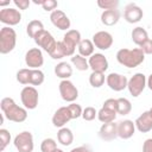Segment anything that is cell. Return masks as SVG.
<instances>
[{
	"label": "cell",
	"mask_w": 152,
	"mask_h": 152,
	"mask_svg": "<svg viewBox=\"0 0 152 152\" xmlns=\"http://www.w3.org/2000/svg\"><path fill=\"white\" fill-rule=\"evenodd\" d=\"M44 72L39 69H31L30 71V84L32 86H40L44 82Z\"/></svg>",
	"instance_id": "4dcf8cb0"
},
{
	"label": "cell",
	"mask_w": 152,
	"mask_h": 152,
	"mask_svg": "<svg viewBox=\"0 0 152 152\" xmlns=\"http://www.w3.org/2000/svg\"><path fill=\"white\" fill-rule=\"evenodd\" d=\"M44 1L45 0H33V4H36V5H43Z\"/></svg>",
	"instance_id": "bcb514c9"
},
{
	"label": "cell",
	"mask_w": 152,
	"mask_h": 152,
	"mask_svg": "<svg viewBox=\"0 0 152 152\" xmlns=\"http://www.w3.org/2000/svg\"><path fill=\"white\" fill-rule=\"evenodd\" d=\"M135 132V124L132 120H122L118 124V137L126 140L133 137Z\"/></svg>",
	"instance_id": "ffe728a7"
},
{
	"label": "cell",
	"mask_w": 152,
	"mask_h": 152,
	"mask_svg": "<svg viewBox=\"0 0 152 152\" xmlns=\"http://www.w3.org/2000/svg\"><path fill=\"white\" fill-rule=\"evenodd\" d=\"M30 71H31V69H28V68L18 70L17 71V81L24 86L30 84Z\"/></svg>",
	"instance_id": "836d02e7"
},
{
	"label": "cell",
	"mask_w": 152,
	"mask_h": 152,
	"mask_svg": "<svg viewBox=\"0 0 152 152\" xmlns=\"http://www.w3.org/2000/svg\"><path fill=\"white\" fill-rule=\"evenodd\" d=\"M70 152H93V150H91V147L88 146V145H82V146L74 147Z\"/></svg>",
	"instance_id": "ee69618b"
},
{
	"label": "cell",
	"mask_w": 152,
	"mask_h": 152,
	"mask_svg": "<svg viewBox=\"0 0 152 152\" xmlns=\"http://www.w3.org/2000/svg\"><path fill=\"white\" fill-rule=\"evenodd\" d=\"M70 120H72V116H71V113H70L68 106L59 107L52 115V124L55 127H58V128L64 127V125L66 122H69Z\"/></svg>",
	"instance_id": "e0dca14e"
},
{
	"label": "cell",
	"mask_w": 152,
	"mask_h": 152,
	"mask_svg": "<svg viewBox=\"0 0 152 152\" xmlns=\"http://www.w3.org/2000/svg\"><path fill=\"white\" fill-rule=\"evenodd\" d=\"M97 6L104 11L107 10H118L119 1L118 0H99Z\"/></svg>",
	"instance_id": "d590c367"
},
{
	"label": "cell",
	"mask_w": 152,
	"mask_h": 152,
	"mask_svg": "<svg viewBox=\"0 0 152 152\" xmlns=\"http://www.w3.org/2000/svg\"><path fill=\"white\" fill-rule=\"evenodd\" d=\"M49 55H50V57H51L52 59H61V58H63V57L66 56V55H65V49H64V45H63L62 40L56 43V45H55L53 49L49 52Z\"/></svg>",
	"instance_id": "1f68e13d"
},
{
	"label": "cell",
	"mask_w": 152,
	"mask_h": 152,
	"mask_svg": "<svg viewBox=\"0 0 152 152\" xmlns=\"http://www.w3.org/2000/svg\"><path fill=\"white\" fill-rule=\"evenodd\" d=\"M147 87H148V89L152 91V74L147 77Z\"/></svg>",
	"instance_id": "f6af8a7d"
},
{
	"label": "cell",
	"mask_w": 152,
	"mask_h": 152,
	"mask_svg": "<svg viewBox=\"0 0 152 152\" xmlns=\"http://www.w3.org/2000/svg\"><path fill=\"white\" fill-rule=\"evenodd\" d=\"M13 144L18 152H32L34 144H33V135L28 131L20 132L15 135Z\"/></svg>",
	"instance_id": "8992f818"
},
{
	"label": "cell",
	"mask_w": 152,
	"mask_h": 152,
	"mask_svg": "<svg viewBox=\"0 0 152 152\" xmlns=\"http://www.w3.org/2000/svg\"><path fill=\"white\" fill-rule=\"evenodd\" d=\"M95 116H97V112L94 107H86L82 112V118L86 121H91L95 119Z\"/></svg>",
	"instance_id": "8d00e7d4"
},
{
	"label": "cell",
	"mask_w": 152,
	"mask_h": 152,
	"mask_svg": "<svg viewBox=\"0 0 152 152\" xmlns=\"http://www.w3.org/2000/svg\"><path fill=\"white\" fill-rule=\"evenodd\" d=\"M17 44V32L11 26H4L0 30V52L6 55L11 52Z\"/></svg>",
	"instance_id": "3957f363"
},
{
	"label": "cell",
	"mask_w": 152,
	"mask_h": 152,
	"mask_svg": "<svg viewBox=\"0 0 152 152\" xmlns=\"http://www.w3.org/2000/svg\"><path fill=\"white\" fill-rule=\"evenodd\" d=\"M78 49V55H81L82 57H90L94 55V43L90 39H82L77 46Z\"/></svg>",
	"instance_id": "cb8c5ba5"
},
{
	"label": "cell",
	"mask_w": 152,
	"mask_h": 152,
	"mask_svg": "<svg viewBox=\"0 0 152 152\" xmlns=\"http://www.w3.org/2000/svg\"><path fill=\"white\" fill-rule=\"evenodd\" d=\"M55 75L62 80H68L72 75V68L68 62H59L55 65Z\"/></svg>",
	"instance_id": "7402d4cb"
},
{
	"label": "cell",
	"mask_w": 152,
	"mask_h": 152,
	"mask_svg": "<svg viewBox=\"0 0 152 152\" xmlns=\"http://www.w3.org/2000/svg\"><path fill=\"white\" fill-rule=\"evenodd\" d=\"M0 21L8 26L18 25L21 21V13L17 8H11V7L2 8L0 11Z\"/></svg>",
	"instance_id": "8fae6325"
},
{
	"label": "cell",
	"mask_w": 152,
	"mask_h": 152,
	"mask_svg": "<svg viewBox=\"0 0 152 152\" xmlns=\"http://www.w3.org/2000/svg\"><path fill=\"white\" fill-rule=\"evenodd\" d=\"M71 63L74 64V66L80 70V71H86L89 69V63L88 61L86 59V57H82L81 55H74L71 57Z\"/></svg>",
	"instance_id": "f1b7e54d"
},
{
	"label": "cell",
	"mask_w": 152,
	"mask_h": 152,
	"mask_svg": "<svg viewBox=\"0 0 152 152\" xmlns=\"http://www.w3.org/2000/svg\"><path fill=\"white\" fill-rule=\"evenodd\" d=\"M116 99H107L104 102H103V106L104 108H108V109H112V110H115L116 112Z\"/></svg>",
	"instance_id": "60d3db41"
},
{
	"label": "cell",
	"mask_w": 152,
	"mask_h": 152,
	"mask_svg": "<svg viewBox=\"0 0 152 152\" xmlns=\"http://www.w3.org/2000/svg\"><path fill=\"white\" fill-rule=\"evenodd\" d=\"M150 110H151V112H152V108H151V109H150Z\"/></svg>",
	"instance_id": "681fc988"
},
{
	"label": "cell",
	"mask_w": 152,
	"mask_h": 152,
	"mask_svg": "<svg viewBox=\"0 0 152 152\" xmlns=\"http://www.w3.org/2000/svg\"><path fill=\"white\" fill-rule=\"evenodd\" d=\"M139 48L141 49V51H142L145 55H152V40H151L150 38H148L146 42H144Z\"/></svg>",
	"instance_id": "ab89813d"
},
{
	"label": "cell",
	"mask_w": 152,
	"mask_h": 152,
	"mask_svg": "<svg viewBox=\"0 0 152 152\" xmlns=\"http://www.w3.org/2000/svg\"><path fill=\"white\" fill-rule=\"evenodd\" d=\"M50 20H51V23L55 27H57L58 30H62V31L68 30L71 25L69 17L61 10H55L53 12H51Z\"/></svg>",
	"instance_id": "4fadbf2b"
},
{
	"label": "cell",
	"mask_w": 152,
	"mask_h": 152,
	"mask_svg": "<svg viewBox=\"0 0 152 152\" xmlns=\"http://www.w3.org/2000/svg\"><path fill=\"white\" fill-rule=\"evenodd\" d=\"M147 86V78L142 72H137L134 74L129 80H128V91L133 97H138Z\"/></svg>",
	"instance_id": "52a82bcc"
},
{
	"label": "cell",
	"mask_w": 152,
	"mask_h": 152,
	"mask_svg": "<svg viewBox=\"0 0 152 152\" xmlns=\"http://www.w3.org/2000/svg\"><path fill=\"white\" fill-rule=\"evenodd\" d=\"M0 108L2 114L8 121L12 122H24L27 119V110L25 107L18 106L12 97H4L0 102Z\"/></svg>",
	"instance_id": "6da1fadb"
},
{
	"label": "cell",
	"mask_w": 152,
	"mask_h": 152,
	"mask_svg": "<svg viewBox=\"0 0 152 152\" xmlns=\"http://www.w3.org/2000/svg\"><path fill=\"white\" fill-rule=\"evenodd\" d=\"M57 6H58V4H57V1H55V0H45L44 4L42 5L43 10L49 11V12H53V11L57 8Z\"/></svg>",
	"instance_id": "f35d334b"
},
{
	"label": "cell",
	"mask_w": 152,
	"mask_h": 152,
	"mask_svg": "<svg viewBox=\"0 0 152 152\" xmlns=\"http://www.w3.org/2000/svg\"><path fill=\"white\" fill-rule=\"evenodd\" d=\"M116 112L115 110H112V109H108V108H104L102 107L99 112H97V119L102 122V124H107V122H113L116 118Z\"/></svg>",
	"instance_id": "4316f807"
},
{
	"label": "cell",
	"mask_w": 152,
	"mask_h": 152,
	"mask_svg": "<svg viewBox=\"0 0 152 152\" xmlns=\"http://www.w3.org/2000/svg\"><path fill=\"white\" fill-rule=\"evenodd\" d=\"M43 30H45V28H44V25H43V23H42L40 20H38V19L31 20V21L27 24V26H26V33L28 34L30 38H34V37H36L39 32H42Z\"/></svg>",
	"instance_id": "484cf974"
},
{
	"label": "cell",
	"mask_w": 152,
	"mask_h": 152,
	"mask_svg": "<svg viewBox=\"0 0 152 152\" xmlns=\"http://www.w3.org/2000/svg\"><path fill=\"white\" fill-rule=\"evenodd\" d=\"M68 108H69V110H70V113H71L72 119H77V118L82 116V112H83V109H82V107H81L80 104L72 102V103H70V104L68 106Z\"/></svg>",
	"instance_id": "74e56055"
},
{
	"label": "cell",
	"mask_w": 152,
	"mask_h": 152,
	"mask_svg": "<svg viewBox=\"0 0 152 152\" xmlns=\"http://www.w3.org/2000/svg\"><path fill=\"white\" fill-rule=\"evenodd\" d=\"M99 135L102 140H106V141L114 140L115 138H118V124H115L114 121L102 124L99 131Z\"/></svg>",
	"instance_id": "d6986e66"
},
{
	"label": "cell",
	"mask_w": 152,
	"mask_h": 152,
	"mask_svg": "<svg viewBox=\"0 0 152 152\" xmlns=\"http://www.w3.org/2000/svg\"><path fill=\"white\" fill-rule=\"evenodd\" d=\"M142 152H152V138H148L142 144Z\"/></svg>",
	"instance_id": "7bdbcfd3"
},
{
	"label": "cell",
	"mask_w": 152,
	"mask_h": 152,
	"mask_svg": "<svg viewBox=\"0 0 152 152\" xmlns=\"http://www.w3.org/2000/svg\"><path fill=\"white\" fill-rule=\"evenodd\" d=\"M13 4L19 8V10H27L31 1L30 0H14Z\"/></svg>",
	"instance_id": "b9f144b4"
},
{
	"label": "cell",
	"mask_w": 152,
	"mask_h": 152,
	"mask_svg": "<svg viewBox=\"0 0 152 152\" xmlns=\"http://www.w3.org/2000/svg\"><path fill=\"white\" fill-rule=\"evenodd\" d=\"M33 40H34V43L39 46V48H42L44 51H46L48 53L53 49V46L56 45V40H55V38H53V36L49 32V31H46V30H43L42 32H39L34 38H33Z\"/></svg>",
	"instance_id": "7c38bea8"
},
{
	"label": "cell",
	"mask_w": 152,
	"mask_h": 152,
	"mask_svg": "<svg viewBox=\"0 0 152 152\" xmlns=\"http://www.w3.org/2000/svg\"><path fill=\"white\" fill-rule=\"evenodd\" d=\"M57 140L59 144H62L63 146H69L72 144L74 141V134L71 132L70 128L68 127H62L59 128V131L57 132Z\"/></svg>",
	"instance_id": "603a6c76"
},
{
	"label": "cell",
	"mask_w": 152,
	"mask_h": 152,
	"mask_svg": "<svg viewBox=\"0 0 152 152\" xmlns=\"http://www.w3.org/2000/svg\"><path fill=\"white\" fill-rule=\"evenodd\" d=\"M142 10L135 5V4H128L126 7H125V11H124V18L127 23L129 24H135V23H139L141 19H142Z\"/></svg>",
	"instance_id": "9a60e30c"
},
{
	"label": "cell",
	"mask_w": 152,
	"mask_h": 152,
	"mask_svg": "<svg viewBox=\"0 0 152 152\" xmlns=\"http://www.w3.org/2000/svg\"><path fill=\"white\" fill-rule=\"evenodd\" d=\"M135 128L141 133H147L152 129V112L148 109L138 116L134 121Z\"/></svg>",
	"instance_id": "ac0fdd59"
},
{
	"label": "cell",
	"mask_w": 152,
	"mask_h": 152,
	"mask_svg": "<svg viewBox=\"0 0 152 152\" xmlns=\"http://www.w3.org/2000/svg\"><path fill=\"white\" fill-rule=\"evenodd\" d=\"M106 83L107 86L114 90V91H121L125 88H127L128 80L126 76L118 74V72H110L109 75L106 76Z\"/></svg>",
	"instance_id": "30bf717a"
},
{
	"label": "cell",
	"mask_w": 152,
	"mask_h": 152,
	"mask_svg": "<svg viewBox=\"0 0 152 152\" xmlns=\"http://www.w3.org/2000/svg\"><path fill=\"white\" fill-rule=\"evenodd\" d=\"M25 63L28 69H39L44 64L43 52L39 48H32L25 53Z\"/></svg>",
	"instance_id": "9c48e42d"
},
{
	"label": "cell",
	"mask_w": 152,
	"mask_h": 152,
	"mask_svg": "<svg viewBox=\"0 0 152 152\" xmlns=\"http://www.w3.org/2000/svg\"><path fill=\"white\" fill-rule=\"evenodd\" d=\"M106 81L104 74L103 72H97V71H91V74L89 75V83L91 87L94 88H100L103 86Z\"/></svg>",
	"instance_id": "f546056e"
},
{
	"label": "cell",
	"mask_w": 152,
	"mask_h": 152,
	"mask_svg": "<svg viewBox=\"0 0 152 152\" xmlns=\"http://www.w3.org/2000/svg\"><path fill=\"white\" fill-rule=\"evenodd\" d=\"M57 148V142L52 138H45L40 144L42 152H53Z\"/></svg>",
	"instance_id": "d6a6232c"
},
{
	"label": "cell",
	"mask_w": 152,
	"mask_h": 152,
	"mask_svg": "<svg viewBox=\"0 0 152 152\" xmlns=\"http://www.w3.org/2000/svg\"><path fill=\"white\" fill-rule=\"evenodd\" d=\"M120 19V12L119 10H107L101 13V23L106 26H113L115 25Z\"/></svg>",
	"instance_id": "44dd1931"
},
{
	"label": "cell",
	"mask_w": 152,
	"mask_h": 152,
	"mask_svg": "<svg viewBox=\"0 0 152 152\" xmlns=\"http://www.w3.org/2000/svg\"><path fill=\"white\" fill-rule=\"evenodd\" d=\"M116 113L120 115H127L132 110V103L126 97H119L116 99Z\"/></svg>",
	"instance_id": "83f0119b"
},
{
	"label": "cell",
	"mask_w": 152,
	"mask_h": 152,
	"mask_svg": "<svg viewBox=\"0 0 152 152\" xmlns=\"http://www.w3.org/2000/svg\"><path fill=\"white\" fill-rule=\"evenodd\" d=\"M8 4H10V0H7V1H0V6H6Z\"/></svg>",
	"instance_id": "7dc6e473"
},
{
	"label": "cell",
	"mask_w": 152,
	"mask_h": 152,
	"mask_svg": "<svg viewBox=\"0 0 152 152\" xmlns=\"http://www.w3.org/2000/svg\"><path fill=\"white\" fill-rule=\"evenodd\" d=\"M20 100L26 109H34L38 106L39 101L38 90L32 86L24 87L20 91Z\"/></svg>",
	"instance_id": "277c9868"
},
{
	"label": "cell",
	"mask_w": 152,
	"mask_h": 152,
	"mask_svg": "<svg viewBox=\"0 0 152 152\" xmlns=\"http://www.w3.org/2000/svg\"><path fill=\"white\" fill-rule=\"evenodd\" d=\"M131 37H132V40L134 44H137L138 46H140L144 42H146L148 39V33L147 31L141 27V26H138L132 30V33H131Z\"/></svg>",
	"instance_id": "d4e9b609"
},
{
	"label": "cell",
	"mask_w": 152,
	"mask_h": 152,
	"mask_svg": "<svg viewBox=\"0 0 152 152\" xmlns=\"http://www.w3.org/2000/svg\"><path fill=\"white\" fill-rule=\"evenodd\" d=\"M0 152H2L11 141V133L5 128L0 129Z\"/></svg>",
	"instance_id": "e575fe53"
},
{
	"label": "cell",
	"mask_w": 152,
	"mask_h": 152,
	"mask_svg": "<svg viewBox=\"0 0 152 152\" xmlns=\"http://www.w3.org/2000/svg\"><path fill=\"white\" fill-rule=\"evenodd\" d=\"M93 43L100 50H108L113 45V36L107 31H99L93 36Z\"/></svg>",
	"instance_id": "5bb4252c"
},
{
	"label": "cell",
	"mask_w": 152,
	"mask_h": 152,
	"mask_svg": "<svg viewBox=\"0 0 152 152\" xmlns=\"http://www.w3.org/2000/svg\"><path fill=\"white\" fill-rule=\"evenodd\" d=\"M88 63H89V68L93 71L104 74V71L108 69V59L104 57V55H102L100 52L94 53L93 56H90L89 59H88Z\"/></svg>",
	"instance_id": "2e32d148"
},
{
	"label": "cell",
	"mask_w": 152,
	"mask_h": 152,
	"mask_svg": "<svg viewBox=\"0 0 152 152\" xmlns=\"http://www.w3.org/2000/svg\"><path fill=\"white\" fill-rule=\"evenodd\" d=\"M81 32L77 30H68L66 33L63 37V45L65 49V55L66 56H74L76 46H78L80 42H81Z\"/></svg>",
	"instance_id": "5b68a950"
},
{
	"label": "cell",
	"mask_w": 152,
	"mask_h": 152,
	"mask_svg": "<svg viewBox=\"0 0 152 152\" xmlns=\"http://www.w3.org/2000/svg\"><path fill=\"white\" fill-rule=\"evenodd\" d=\"M61 97L66 102H74L78 97V90L76 86L69 80H62L58 86Z\"/></svg>",
	"instance_id": "ba28073f"
},
{
	"label": "cell",
	"mask_w": 152,
	"mask_h": 152,
	"mask_svg": "<svg viewBox=\"0 0 152 152\" xmlns=\"http://www.w3.org/2000/svg\"><path fill=\"white\" fill-rule=\"evenodd\" d=\"M145 59V53L140 48L134 49H120L116 52V61L126 68H137Z\"/></svg>",
	"instance_id": "7a4b0ae2"
},
{
	"label": "cell",
	"mask_w": 152,
	"mask_h": 152,
	"mask_svg": "<svg viewBox=\"0 0 152 152\" xmlns=\"http://www.w3.org/2000/svg\"><path fill=\"white\" fill-rule=\"evenodd\" d=\"M53 152H64V151H63V150H61V148H58V147H57V148H56V150H55V151H53Z\"/></svg>",
	"instance_id": "c3c4849f"
}]
</instances>
